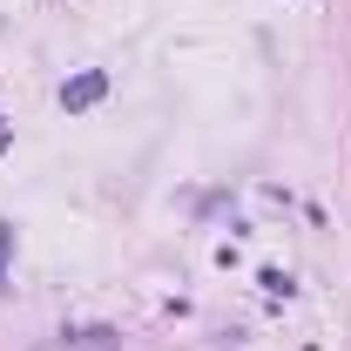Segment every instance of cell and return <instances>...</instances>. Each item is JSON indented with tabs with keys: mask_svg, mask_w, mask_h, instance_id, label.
Returning a JSON list of instances; mask_svg holds the SVG:
<instances>
[{
	"mask_svg": "<svg viewBox=\"0 0 351 351\" xmlns=\"http://www.w3.org/2000/svg\"><path fill=\"white\" fill-rule=\"evenodd\" d=\"M101 95H108V75H101V68H82V75H68V82H61V108H68V115H82V108H95Z\"/></svg>",
	"mask_w": 351,
	"mask_h": 351,
	"instance_id": "1",
	"label": "cell"
},
{
	"mask_svg": "<svg viewBox=\"0 0 351 351\" xmlns=\"http://www.w3.org/2000/svg\"><path fill=\"white\" fill-rule=\"evenodd\" d=\"M122 338L108 331V324H88V331H68V351H115Z\"/></svg>",
	"mask_w": 351,
	"mask_h": 351,
	"instance_id": "2",
	"label": "cell"
},
{
	"mask_svg": "<svg viewBox=\"0 0 351 351\" xmlns=\"http://www.w3.org/2000/svg\"><path fill=\"white\" fill-rule=\"evenodd\" d=\"M7 270H14V223H0V291H7Z\"/></svg>",
	"mask_w": 351,
	"mask_h": 351,
	"instance_id": "3",
	"label": "cell"
},
{
	"mask_svg": "<svg viewBox=\"0 0 351 351\" xmlns=\"http://www.w3.org/2000/svg\"><path fill=\"white\" fill-rule=\"evenodd\" d=\"M257 284H263V291H270V298H291V277H284V270H263Z\"/></svg>",
	"mask_w": 351,
	"mask_h": 351,
	"instance_id": "4",
	"label": "cell"
},
{
	"mask_svg": "<svg viewBox=\"0 0 351 351\" xmlns=\"http://www.w3.org/2000/svg\"><path fill=\"white\" fill-rule=\"evenodd\" d=\"M0 149H7V129H0Z\"/></svg>",
	"mask_w": 351,
	"mask_h": 351,
	"instance_id": "5",
	"label": "cell"
}]
</instances>
